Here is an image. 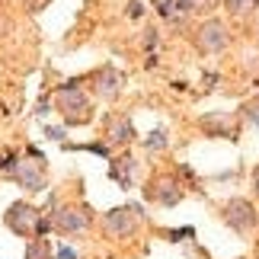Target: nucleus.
Here are the masks:
<instances>
[{
    "label": "nucleus",
    "instance_id": "f257e3e1",
    "mask_svg": "<svg viewBox=\"0 0 259 259\" xmlns=\"http://www.w3.org/2000/svg\"><path fill=\"white\" fill-rule=\"evenodd\" d=\"M7 227H10V231H16L19 237H32V234H42L45 231V221L38 218V211H35L32 205L16 202V205H10V211H7Z\"/></svg>",
    "mask_w": 259,
    "mask_h": 259
},
{
    "label": "nucleus",
    "instance_id": "f03ea898",
    "mask_svg": "<svg viewBox=\"0 0 259 259\" xmlns=\"http://www.w3.org/2000/svg\"><path fill=\"white\" fill-rule=\"evenodd\" d=\"M55 106H58V112H64V118H74V122H83L87 112H90V99L77 83H67V87L58 90Z\"/></svg>",
    "mask_w": 259,
    "mask_h": 259
},
{
    "label": "nucleus",
    "instance_id": "7ed1b4c3",
    "mask_svg": "<svg viewBox=\"0 0 259 259\" xmlns=\"http://www.w3.org/2000/svg\"><path fill=\"white\" fill-rule=\"evenodd\" d=\"M224 224L234 227L237 234H246L256 227V208L246 202V198H231L224 205Z\"/></svg>",
    "mask_w": 259,
    "mask_h": 259
},
{
    "label": "nucleus",
    "instance_id": "20e7f679",
    "mask_svg": "<svg viewBox=\"0 0 259 259\" xmlns=\"http://www.w3.org/2000/svg\"><path fill=\"white\" fill-rule=\"evenodd\" d=\"M198 45L205 48V52H224L227 45H231V32H227V26L221 23V19H208V23L198 29Z\"/></svg>",
    "mask_w": 259,
    "mask_h": 259
},
{
    "label": "nucleus",
    "instance_id": "39448f33",
    "mask_svg": "<svg viewBox=\"0 0 259 259\" xmlns=\"http://www.w3.org/2000/svg\"><path fill=\"white\" fill-rule=\"evenodd\" d=\"M93 83H96V93L103 99H115L122 93V74H118L115 67H103V71L93 77Z\"/></svg>",
    "mask_w": 259,
    "mask_h": 259
},
{
    "label": "nucleus",
    "instance_id": "423d86ee",
    "mask_svg": "<svg viewBox=\"0 0 259 259\" xmlns=\"http://www.w3.org/2000/svg\"><path fill=\"white\" fill-rule=\"evenodd\" d=\"M103 224H106V231L109 234H118V237H125V234H132L135 231V218H132V211L128 208H122V211H109L106 218H103Z\"/></svg>",
    "mask_w": 259,
    "mask_h": 259
},
{
    "label": "nucleus",
    "instance_id": "0eeeda50",
    "mask_svg": "<svg viewBox=\"0 0 259 259\" xmlns=\"http://www.w3.org/2000/svg\"><path fill=\"white\" fill-rule=\"evenodd\" d=\"M55 224L61 227V231H67V234H77V231L87 227V214L77 211V208H61V211L55 214Z\"/></svg>",
    "mask_w": 259,
    "mask_h": 259
},
{
    "label": "nucleus",
    "instance_id": "6e6552de",
    "mask_svg": "<svg viewBox=\"0 0 259 259\" xmlns=\"http://www.w3.org/2000/svg\"><path fill=\"white\" fill-rule=\"evenodd\" d=\"M157 189H160V192H157V202H163V205H176L179 195H183L176 179H157Z\"/></svg>",
    "mask_w": 259,
    "mask_h": 259
},
{
    "label": "nucleus",
    "instance_id": "1a4fd4ad",
    "mask_svg": "<svg viewBox=\"0 0 259 259\" xmlns=\"http://www.w3.org/2000/svg\"><path fill=\"white\" fill-rule=\"evenodd\" d=\"M16 179L29 189V192H38V189H42V173H38V170H29V163H19L16 166Z\"/></svg>",
    "mask_w": 259,
    "mask_h": 259
},
{
    "label": "nucleus",
    "instance_id": "9d476101",
    "mask_svg": "<svg viewBox=\"0 0 259 259\" xmlns=\"http://www.w3.org/2000/svg\"><path fill=\"white\" fill-rule=\"evenodd\" d=\"M109 138H112V141H132V122H128V118H122V122H112V132H109Z\"/></svg>",
    "mask_w": 259,
    "mask_h": 259
},
{
    "label": "nucleus",
    "instance_id": "9b49d317",
    "mask_svg": "<svg viewBox=\"0 0 259 259\" xmlns=\"http://www.w3.org/2000/svg\"><path fill=\"white\" fill-rule=\"evenodd\" d=\"M250 4H253V0H227V10H231L234 16H240V13L250 10Z\"/></svg>",
    "mask_w": 259,
    "mask_h": 259
},
{
    "label": "nucleus",
    "instance_id": "f8f14e48",
    "mask_svg": "<svg viewBox=\"0 0 259 259\" xmlns=\"http://www.w3.org/2000/svg\"><path fill=\"white\" fill-rule=\"evenodd\" d=\"M26 259H45V246L38 243V240H32V246H29V253H26Z\"/></svg>",
    "mask_w": 259,
    "mask_h": 259
},
{
    "label": "nucleus",
    "instance_id": "ddd939ff",
    "mask_svg": "<svg viewBox=\"0 0 259 259\" xmlns=\"http://www.w3.org/2000/svg\"><path fill=\"white\" fill-rule=\"evenodd\" d=\"M147 147H154V151H157V147H163V132H154L151 141H147Z\"/></svg>",
    "mask_w": 259,
    "mask_h": 259
},
{
    "label": "nucleus",
    "instance_id": "4468645a",
    "mask_svg": "<svg viewBox=\"0 0 259 259\" xmlns=\"http://www.w3.org/2000/svg\"><path fill=\"white\" fill-rule=\"evenodd\" d=\"M176 4H179V10H195L198 0H176Z\"/></svg>",
    "mask_w": 259,
    "mask_h": 259
},
{
    "label": "nucleus",
    "instance_id": "2eb2a0df",
    "mask_svg": "<svg viewBox=\"0 0 259 259\" xmlns=\"http://www.w3.org/2000/svg\"><path fill=\"white\" fill-rule=\"evenodd\" d=\"M253 189H256V195H259V166H256V173H253Z\"/></svg>",
    "mask_w": 259,
    "mask_h": 259
}]
</instances>
